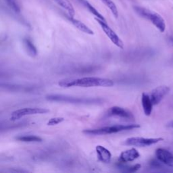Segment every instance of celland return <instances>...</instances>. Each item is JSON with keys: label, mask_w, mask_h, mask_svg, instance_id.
<instances>
[{"label": "cell", "mask_w": 173, "mask_h": 173, "mask_svg": "<svg viewBox=\"0 0 173 173\" xmlns=\"http://www.w3.org/2000/svg\"><path fill=\"white\" fill-rule=\"evenodd\" d=\"M114 85V81L111 79L94 77V76H87V77L78 78H66L58 82V85L64 88H69L72 87H112Z\"/></svg>", "instance_id": "cell-1"}, {"label": "cell", "mask_w": 173, "mask_h": 173, "mask_svg": "<svg viewBox=\"0 0 173 173\" xmlns=\"http://www.w3.org/2000/svg\"><path fill=\"white\" fill-rule=\"evenodd\" d=\"M45 99L50 101L65 102V103L79 105H97L101 104L104 102V100L101 98L73 97L62 94L47 95L45 96Z\"/></svg>", "instance_id": "cell-2"}, {"label": "cell", "mask_w": 173, "mask_h": 173, "mask_svg": "<svg viewBox=\"0 0 173 173\" xmlns=\"http://www.w3.org/2000/svg\"><path fill=\"white\" fill-rule=\"evenodd\" d=\"M141 126L139 124H115L112 126H107L101 127L99 129H85L83 133L88 135H105L117 133L119 132L139 128Z\"/></svg>", "instance_id": "cell-3"}, {"label": "cell", "mask_w": 173, "mask_h": 173, "mask_svg": "<svg viewBox=\"0 0 173 173\" xmlns=\"http://www.w3.org/2000/svg\"><path fill=\"white\" fill-rule=\"evenodd\" d=\"M133 10L141 18L151 22L161 33L164 32L166 29L165 21L159 14L147 8L138 6V5L133 6Z\"/></svg>", "instance_id": "cell-4"}, {"label": "cell", "mask_w": 173, "mask_h": 173, "mask_svg": "<svg viewBox=\"0 0 173 173\" xmlns=\"http://www.w3.org/2000/svg\"><path fill=\"white\" fill-rule=\"evenodd\" d=\"M50 112V110L42 107H24L14 111L10 116V120L16 121L27 116L45 114Z\"/></svg>", "instance_id": "cell-5"}, {"label": "cell", "mask_w": 173, "mask_h": 173, "mask_svg": "<svg viewBox=\"0 0 173 173\" xmlns=\"http://www.w3.org/2000/svg\"><path fill=\"white\" fill-rule=\"evenodd\" d=\"M95 21L98 22V23L100 24V26L101 27V29L103 30L104 33L106 34L107 37L110 39V40L111 41L116 47H118L121 50H123L124 47L123 41H122V39L120 37H119V36L117 34L115 33V31H114V30H112L111 29V27L107 24V22L106 21H102V20H100L97 18H95Z\"/></svg>", "instance_id": "cell-6"}, {"label": "cell", "mask_w": 173, "mask_h": 173, "mask_svg": "<svg viewBox=\"0 0 173 173\" xmlns=\"http://www.w3.org/2000/svg\"><path fill=\"white\" fill-rule=\"evenodd\" d=\"M161 141H163L162 138H144L139 137H133L127 139L124 143L127 145V146L143 147L150 146Z\"/></svg>", "instance_id": "cell-7"}, {"label": "cell", "mask_w": 173, "mask_h": 173, "mask_svg": "<svg viewBox=\"0 0 173 173\" xmlns=\"http://www.w3.org/2000/svg\"><path fill=\"white\" fill-rule=\"evenodd\" d=\"M106 114L108 116H117V117L128 119V120H133L135 118V116L131 112L119 106H112L110 107L107 111Z\"/></svg>", "instance_id": "cell-8"}, {"label": "cell", "mask_w": 173, "mask_h": 173, "mask_svg": "<svg viewBox=\"0 0 173 173\" xmlns=\"http://www.w3.org/2000/svg\"><path fill=\"white\" fill-rule=\"evenodd\" d=\"M170 91V88L167 86H159L155 88L150 94V98L154 105H157L163 100Z\"/></svg>", "instance_id": "cell-9"}, {"label": "cell", "mask_w": 173, "mask_h": 173, "mask_svg": "<svg viewBox=\"0 0 173 173\" xmlns=\"http://www.w3.org/2000/svg\"><path fill=\"white\" fill-rule=\"evenodd\" d=\"M155 156L164 164L169 167H173V154L167 149H157L155 151Z\"/></svg>", "instance_id": "cell-10"}, {"label": "cell", "mask_w": 173, "mask_h": 173, "mask_svg": "<svg viewBox=\"0 0 173 173\" xmlns=\"http://www.w3.org/2000/svg\"><path fill=\"white\" fill-rule=\"evenodd\" d=\"M140 154L135 148H131L123 152L120 155L119 160L121 162H130L139 158Z\"/></svg>", "instance_id": "cell-11"}, {"label": "cell", "mask_w": 173, "mask_h": 173, "mask_svg": "<svg viewBox=\"0 0 173 173\" xmlns=\"http://www.w3.org/2000/svg\"><path fill=\"white\" fill-rule=\"evenodd\" d=\"M95 151L97 153L98 158L100 162L105 164L110 162L112 159V154L106 147L98 145L95 147Z\"/></svg>", "instance_id": "cell-12"}, {"label": "cell", "mask_w": 173, "mask_h": 173, "mask_svg": "<svg viewBox=\"0 0 173 173\" xmlns=\"http://www.w3.org/2000/svg\"><path fill=\"white\" fill-rule=\"evenodd\" d=\"M67 18L69 19V21L79 30H81L82 32H83L86 34H88V35H94L93 30L92 29H91L89 27L87 26V25L83 23V22L78 21L77 19L74 18V17H71L70 16H68Z\"/></svg>", "instance_id": "cell-13"}, {"label": "cell", "mask_w": 173, "mask_h": 173, "mask_svg": "<svg viewBox=\"0 0 173 173\" xmlns=\"http://www.w3.org/2000/svg\"><path fill=\"white\" fill-rule=\"evenodd\" d=\"M141 104H142L144 114L146 116L151 115L154 104L152 103L150 95L146 93H143L141 96Z\"/></svg>", "instance_id": "cell-14"}, {"label": "cell", "mask_w": 173, "mask_h": 173, "mask_svg": "<svg viewBox=\"0 0 173 173\" xmlns=\"http://www.w3.org/2000/svg\"><path fill=\"white\" fill-rule=\"evenodd\" d=\"M54 1L64 10H66L69 16L71 17L75 16V10L74 9L73 5L68 0H54Z\"/></svg>", "instance_id": "cell-15"}, {"label": "cell", "mask_w": 173, "mask_h": 173, "mask_svg": "<svg viewBox=\"0 0 173 173\" xmlns=\"http://www.w3.org/2000/svg\"><path fill=\"white\" fill-rule=\"evenodd\" d=\"M116 167L120 170L122 172H137L138 170H139L141 167V165L139 164H137L135 165H133V166H127V165H124L123 162L120 163H118L116 164Z\"/></svg>", "instance_id": "cell-16"}, {"label": "cell", "mask_w": 173, "mask_h": 173, "mask_svg": "<svg viewBox=\"0 0 173 173\" xmlns=\"http://www.w3.org/2000/svg\"><path fill=\"white\" fill-rule=\"evenodd\" d=\"M82 4L84 5V6L89 11V12L92 14L93 15H94L95 18H99L102 21H106V19H105L104 17L102 16L101 14L98 12V11L95 9V8L93 6V5L90 4L89 2H87V0H79Z\"/></svg>", "instance_id": "cell-17"}, {"label": "cell", "mask_w": 173, "mask_h": 173, "mask_svg": "<svg viewBox=\"0 0 173 173\" xmlns=\"http://www.w3.org/2000/svg\"><path fill=\"white\" fill-rule=\"evenodd\" d=\"M15 139L22 142H41L43 141L39 136L33 135H18L15 137Z\"/></svg>", "instance_id": "cell-18"}, {"label": "cell", "mask_w": 173, "mask_h": 173, "mask_svg": "<svg viewBox=\"0 0 173 173\" xmlns=\"http://www.w3.org/2000/svg\"><path fill=\"white\" fill-rule=\"evenodd\" d=\"M23 44L25 50H27V53L31 56H36L37 54V50L36 47L34 45L32 41L29 38H24L23 39Z\"/></svg>", "instance_id": "cell-19"}, {"label": "cell", "mask_w": 173, "mask_h": 173, "mask_svg": "<svg viewBox=\"0 0 173 173\" xmlns=\"http://www.w3.org/2000/svg\"><path fill=\"white\" fill-rule=\"evenodd\" d=\"M100 1L109 8L110 10L111 11V12L112 13L113 16H114L116 18H117L118 17V8L116 7L114 3L113 2L112 0H100Z\"/></svg>", "instance_id": "cell-20"}, {"label": "cell", "mask_w": 173, "mask_h": 173, "mask_svg": "<svg viewBox=\"0 0 173 173\" xmlns=\"http://www.w3.org/2000/svg\"><path fill=\"white\" fill-rule=\"evenodd\" d=\"M6 2V4L8 5L11 9H12L14 12L16 13L21 12V8H20L18 3L16 0H5Z\"/></svg>", "instance_id": "cell-21"}, {"label": "cell", "mask_w": 173, "mask_h": 173, "mask_svg": "<svg viewBox=\"0 0 173 173\" xmlns=\"http://www.w3.org/2000/svg\"><path fill=\"white\" fill-rule=\"evenodd\" d=\"M163 163L160 162V160L157 159H153L151 161L149 162V166L151 168H155V169H160V168H163Z\"/></svg>", "instance_id": "cell-22"}, {"label": "cell", "mask_w": 173, "mask_h": 173, "mask_svg": "<svg viewBox=\"0 0 173 173\" xmlns=\"http://www.w3.org/2000/svg\"><path fill=\"white\" fill-rule=\"evenodd\" d=\"M64 118L63 117H56V118H51L50 120L47 122V124L48 126H53L56 125V124H58L59 123H62V122L64 121Z\"/></svg>", "instance_id": "cell-23"}, {"label": "cell", "mask_w": 173, "mask_h": 173, "mask_svg": "<svg viewBox=\"0 0 173 173\" xmlns=\"http://www.w3.org/2000/svg\"><path fill=\"white\" fill-rule=\"evenodd\" d=\"M166 127H169V128L173 129V120H172V121H171V122H169V123H167Z\"/></svg>", "instance_id": "cell-24"}]
</instances>
